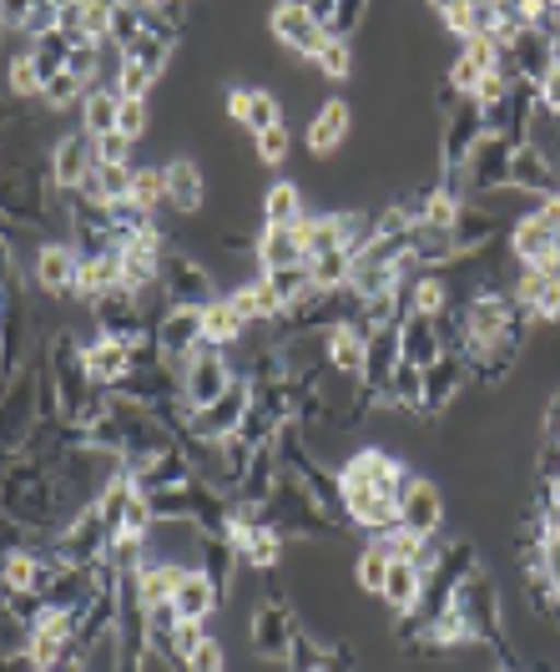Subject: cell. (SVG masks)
<instances>
[{"label":"cell","instance_id":"1","mask_svg":"<svg viewBox=\"0 0 560 672\" xmlns=\"http://www.w3.org/2000/svg\"><path fill=\"white\" fill-rule=\"evenodd\" d=\"M152 344L162 349V359H167L172 370L183 374V364L202 349V309L197 303H167L162 314L152 318Z\"/></svg>","mask_w":560,"mask_h":672},{"label":"cell","instance_id":"2","mask_svg":"<svg viewBox=\"0 0 560 672\" xmlns=\"http://www.w3.org/2000/svg\"><path fill=\"white\" fill-rule=\"evenodd\" d=\"M299 633H303L299 612H293L283 596H268V602H258V612H253V622H248L253 658L288 662V647H293V637H299Z\"/></svg>","mask_w":560,"mask_h":672},{"label":"cell","instance_id":"3","mask_svg":"<svg viewBox=\"0 0 560 672\" xmlns=\"http://www.w3.org/2000/svg\"><path fill=\"white\" fill-rule=\"evenodd\" d=\"M268 31H273L293 56H303V61H318L328 46V26L313 21L303 0H278L273 11H268Z\"/></svg>","mask_w":560,"mask_h":672},{"label":"cell","instance_id":"4","mask_svg":"<svg viewBox=\"0 0 560 672\" xmlns=\"http://www.w3.org/2000/svg\"><path fill=\"white\" fill-rule=\"evenodd\" d=\"M455 606H459V617L469 622V633H475V642H500V592H495V581L480 571H469L465 581L455 587Z\"/></svg>","mask_w":560,"mask_h":672},{"label":"cell","instance_id":"5","mask_svg":"<svg viewBox=\"0 0 560 672\" xmlns=\"http://www.w3.org/2000/svg\"><path fill=\"white\" fill-rule=\"evenodd\" d=\"M237 380V370L222 359V349H212V344H202L192 359L183 364V399L192 409L212 405L218 395H228V384Z\"/></svg>","mask_w":560,"mask_h":672},{"label":"cell","instance_id":"6","mask_svg":"<svg viewBox=\"0 0 560 672\" xmlns=\"http://www.w3.org/2000/svg\"><path fill=\"white\" fill-rule=\"evenodd\" d=\"M253 405V384L237 374L233 384H228V395H218L212 405L192 409V425H187V436L197 440H222V436H233L237 425H243V415H248Z\"/></svg>","mask_w":560,"mask_h":672},{"label":"cell","instance_id":"7","mask_svg":"<svg viewBox=\"0 0 560 672\" xmlns=\"http://www.w3.org/2000/svg\"><path fill=\"white\" fill-rule=\"evenodd\" d=\"M77 274H81V253L71 243H40L31 253V278L46 299H71L77 293Z\"/></svg>","mask_w":560,"mask_h":672},{"label":"cell","instance_id":"8","mask_svg":"<svg viewBox=\"0 0 560 672\" xmlns=\"http://www.w3.org/2000/svg\"><path fill=\"white\" fill-rule=\"evenodd\" d=\"M465 380H469V364H465V355H455V349H444L434 364H424V405H419V420L444 415V409L455 405Z\"/></svg>","mask_w":560,"mask_h":672},{"label":"cell","instance_id":"9","mask_svg":"<svg viewBox=\"0 0 560 672\" xmlns=\"http://www.w3.org/2000/svg\"><path fill=\"white\" fill-rule=\"evenodd\" d=\"M162 293H167L172 303H212L218 293H212V274L202 268V258H187V253H167L162 258Z\"/></svg>","mask_w":560,"mask_h":672},{"label":"cell","instance_id":"10","mask_svg":"<svg viewBox=\"0 0 560 672\" xmlns=\"http://www.w3.org/2000/svg\"><path fill=\"white\" fill-rule=\"evenodd\" d=\"M81 370H86V380H92L96 390H117L131 374V344L96 334V339L81 344Z\"/></svg>","mask_w":560,"mask_h":672},{"label":"cell","instance_id":"11","mask_svg":"<svg viewBox=\"0 0 560 672\" xmlns=\"http://www.w3.org/2000/svg\"><path fill=\"white\" fill-rule=\"evenodd\" d=\"M96 167V137H86L77 127V132H61L51 147V183L61 187V193H77L81 177Z\"/></svg>","mask_w":560,"mask_h":672},{"label":"cell","instance_id":"12","mask_svg":"<svg viewBox=\"0 0 560 672\" xmlns=\"http://www.w3.org/2000/svg\"><path fill=\"white\" fill-rule=\"evenodd\" d=\"M399 526L419 531V536H434L444 526V490L424 475H415L405 490V501H399Z\"/></svg>","mask_w":560,"mask_h":672},{"label":"cell","instance_id":"13","mask_svg":"<svg viewBox=\"0 0 560 672\" xmlns=\"http://www.w3.org/2000/svg\"><path fill=\"white\" fill-rule=\"evenodd\" d=\"M349 132H353V106L343 102V96H328L308 117V152L313 158H334Z\"/></svg>","mask_w":560,"mask_h":672},{"label":"cell","instance_id":"14","mask_svg":"<svg viewBox=\"0 0 560 672\" xmlns=\"http://www.w3.org/2000/svg\"><path fill=\"white\" fill-rule=\"evenodd\" d=\"M172 606H177V617L183 622H212V612L222 606V587L202 567H192V571H183V581H177Z\"/></svg>","mask_w":560,"mask_h":672},{"label":"cell","instance_id":"15","mask_svg":"<svg viewBox=\"0 0 560 672\" xmlns=\"http://www.w3.org/2000/svg\"><path fill=\"white\" fill-rule=\"evenodd\" d=\"M510 248H515L521 268H550V264H556V228H550L540 212H530V218H521V223H515Z\"/></svg>","mask_w":560,"mask_h":672},{"label":"cell","instance_id":"16","mask_svg":"<svg viewBox=\"0 0 560 672\" xmlns=\"http://www.w3.org/2000/svg\"><path fill=\"white\" fill-rule=\"evenodd\" d=\"M399 355L409 359V364H434V359L444 355V339H440V324H434L430 314H415L409 309L405 318H399Z\"/></svg>","mask_w":560,"mask_h":672},{"label":"cell","instance_id":"17","mask_svg":"<svg viewBox=\"0 0 560 672\" xmlns=\"http://www.w3.org/2000/svg\"><path fill=\"white\" fill-rule=\"evenodd\" d=\"M202 202H208V177H202V167H197L192 158L167 162V208L192 218V212H202Z\"/></svg>","mask_w":560,"mask_h":672},{"label":"cell","instance_id":"18","mask_svg":"<svg viewBox=\"0 0 560 672\" xmlns=\"http://www.w3.org/2000/svg\"><path fill=\"white\" fill-rule=\"evenodd\" d=\"M253 253H258L262 274H268V268L308 264V258H303V243H299V228H278V223H262V233L253 237Z\"/></svg>","mask_w":560,"mask_h":672},{"label":"cell","instance_id":"19","mask_svg":"<svg viewBox=\"0 0 560 672\" xmlns=\"http://www.w3.org/2000/svg\"><path fill=\"white\" fill-rule=\"evenodd\" d=\"M364 349H369V339L353 324H334L328 329V370L364 384Z\"/></svg>","mask_w":560,"mask_h":672},{"label":"cell","instance_id":"20","mask_svg":"<svg viewBox=\"0 0 560 672\" xmlns=\"http://www.w3.org/2000/svg\"><path fill=\"white\" fill-rule=\"evenodd\" d=\"M243 334H248V318L237 314L228 293L202 303V339H208L212 349H233V344H243Z\"/></svg>","mask_w":560,"mask_h":672},{"label":"cell","instance_id":"21","mask_svg":"<svg viewBox=\"0 0 560 672\" xmlns=\"http://www.w3.org/2000/svg\"><path fill=\"white\" fill-rule=\"evenodd\" d=\"M419 592H424V571L409 567V561H389V577H384L378 602L389 606L394 617H405V612H415L419 606Z\"/></svg>","mask_w":560,"mask_h":672},{"label":"cell","instance_id":"22","mask_svg":"<svg viewBox=\"0 0 560 672\" xmlns=\"http://www.w3.org/2000/svg\"><path fill=\"white\" fill-rule=\"evenodd\" d=\"M183 571H187V567H172V561H152V556H147L142 571L131 577V581H137V602H142V606H162V602H172V592H177Z\"/></svg>","mask_w":560,"mask_h":672},{"label":"cell","instance_id":"23","mask_svg":"<svg viewBox=\"0 0 560 672\" xmlns=\"http://www.w3.org/2000/svg\"><path fill=\"white\" fill-rule=\"evenodd\" d=\"M117 106H121L117 86H92V92H86V102L77 106V112H81V132H86V137L117 132Z\"/></svg>","mask_w":560,"mask_h":672},{"label":"cell","instance_id":"24","mask_svg":"<svg viewBox=\"0 0 560 672\" xmlns=\"http://www.w3.org/2000/svg\"><path fill=\"white\" fill-rule=\"evenodd\" d=\"M303 187L299 183H273L262 193V223H278V228H293L303 223Z\"/></svg>","mask_w":560,"mask_h":672},{"label":"cell","instance_id":"25","mask_svg":"<svg viewBox=\"0 0 560 672\" xmlns=\"http://www.w3.org/2000/svg\"><path fill=\"white\" fill-rule=\"evenodd\" d=\"M5 92H11L15 102H36L40 96V71H36V51H31V40L11 56V67H5Z\"/></svg>","mask_w":560,"mask_h":672},{"label":"cell","instance_id":"26","mask_svg":"<svg viewBox=\"0 0 560 672\" xmlns=\"http://www.w3.org/2000/svg\"><path fill=\"white\" fill-rule=\"evenodd\" d=\"M131 202L142 212H156L162 202H167V162H147V167H137V177H131Z\"/></svg>","mask_w":560,"mask_h":672},{"label":"cell","instance_id":"27","mask_svg":"<svg viewBox=\"0 0 560 672\" xmlns=\"http://www.w3.org/2000/svg\"><path fill=\"white\" fill-rule=\"evenodd\" d=\"M384 577H389V552L374 541V546H364V552L353 556V587L369 592V596H378L384 592Z\"/></svg>","mask_w":560,"mask_h":672},{"label":"cell","instance_id":"28","mask_svg":"<svg viewBox=\"0 0 560 672\" xmlns=\"http://www.w3.org/2000/svg\"><path fill=\"white\" fill-rule=\"evenodd\" d=\"M86 92H92V86H86L81 77H71V71H56V77L40 86V106H46V112H71V106L86 102Z\"/></svg>","mask_w":560,"mask_h":672},{"label":"cell","instance_id":"29","mask_svg":"<svg viewBox=\"0 0 560 672\" xmlns=\"http://www.w3.org/2000/svg\"><path fill=\"white\" fill-rule=\"evenodd\" d=\"M308 274H313V289H349V278H353V253H349V248L324 253V258H313V264H308Z\"/></svg>","mask_w":560,"mask_h":672},{"label":"cell","instance_id":"30","mask_svg":"<svg viewBox=\"0 0 560 672\" xmlns=\"http://www.w3.org/2000/svg\"><path fill=\"white\" fill-rule=\"evenodd\" d=\"M278 121H283V102H278L273 92L253 86V92H248V117H243V132H248V137H262L268 127H278Z\"/></svg>","mask_w":560,"mask_h":672},{"label":"cell","instance_id":"31","mask_svg":"<svg viewBox=\"0 0 560 672\" xmlns=\"http://www.w3.org/2000/svg\"><path fill=\"white\" fill-rule=\"evenodd\" d=\"M147 127H152V106H147V96H121L117 106V132L127 137L131 147L147 137Z\"/></svg>","mask_w":560,"mask_h":672},{"label":"cell","instance_id":"32","mask_svg":"<svg viewBox=\"0 0 560 672\" xmlns=\"http://www.w3.org/2000/svg\"><path fill=\"white\" fill-rule=\"evenodd\" d=\"M162 77H152V71L142 67V61H131V56H121L117 61V77H112V86H117V96H147Z\"/></svg>","mask_w":560,"mask_h":672},{"label":"cell","instance_id":"33","mask_svg":"<svg viewBox=\"0 0 560 672\" xmlns=\"http://www.w3.org/2000/svg\"><path fill=\"white\" fill-rule=\"evenodd\" d=\"M313 67L324 71L328 81H349V77H353V46H349V40H339V36H328L324 56H318Z\"/></svg>","mask_w":560,"mask_h":672},{"label":"cell","instance_id":"34","mask_svg":"<svg viewBox=\"0 0 560 672\" xmlns=\"http://www.w3.org/2000/svg\"><path fill=\"white\" fill-rule=\"evenodd\" d=\"M253 147H258V162H268V167H283L288 152H293V137H288V121H278V127H268L262 137H253Z\"/></svg>","mask_w":560,"mask_h":672},{"label":"cell","instance_id":"35","mask_svg":"<svg viewBox=\"0 0 560 672\" xmlns=\"http://www.w3.org/2000/svg\"><path fill=\"white\" fill-rule=\"evenodd\" d=\"M202 637H208V622H177V633L167 642V662H187L202 647Z\"/></svg>","mask_w":560,"mask_h":672},{"label":"cell","instance_id":"36","mask_svg":"<svg viewBox=\"0 0 560 672\" xmlns=\"http://www.w3.org/2000/svg\"><path fill=\"white\" fill-rule=\"evenodd\" d=\"M96 162H131V142L121 132L96 137Z\"/></svg>","mask_w":560,"mask_h":672},{"label":"cell","instance_id":"37","mask_svg":"<svg viewBox=\"0 0 560 672\" xmlns=\"http://www.w3.org/2000/svg\"><path fill=\"white\" fill-rule=\"evenodd\" d=\"M535 96H540V102H546L550 112H560V61H556V67H550L540 81H535Z\"/></svg>","mask_w":560,"mask_h":672},{"label":"cell","instance_id":"38","mask_svg":"<svg viewBox=\"0 0 560 672\" xmlns=\"http://www.w3.org/2000/svg\"><path fill=\"white\" fill-rule=\"evenodd\" d=\"M248 92L253 86H228V117L243 127V117H248Z\"/></svg>","mask_w":560,"mask_h":672},{"label":"cell","instance_id":"39","mask_svg":"<svg viewBox=\"0 0 560 672\" xmlns=\"http://www.w3.org/2000/svg\"><path fill=\"white\" fill-rule=\"evenodd\" d=\"M303 5H308V15L318 26H334V15H339V0H303Z\"/></svg>","mask_w":560,"mask_h":672},{"label":"cell","instance_id":"40","mask_svg":"<svg viewBox=\"0 0 560 672\" xmlns=\"http://www.w3.org/2000/svg\"><path fill=\"white\" fill-rule=\"evenodd\" d=\"M546 577H550V587H560V531L546 536Z\"/></svg>","mask_w":560,"mask_h":672},{"label":"cell","instance_id":"41","mask_svg":"<svg viewBox=\"0 0 560 672\" xmlns=\"http://www.w3.org/2000/svg\"><path fill=\"white\" fill-rule=\"evenodd\" d=\"M455 5H459V0H430V11H434V15H444V11H455Z\"/></svg>","mask_w":560,"mask_h":672},{"label":"cell","instance_id":"42","mask_svg":"<svg viewBox=\"0 0 560 672\" xmlns=\"http://www.w3.org/2000/svg\"><path fill=\"white\" fill-rule=\"evenodd\" d=\"M550 274H556V283H560V258H556V264H550Z\"/></svg>","mask_w":560,"mask_h":672},{"label":"cell","instance_id":"43","mask_svg":"<svg viewBox=\"0 0 560 672\" xmlns=\"http://www.w3.org/2000/svg\"><path fill=\"white\" fill-rule=\"evenodd\" d=\"M5 36H11V26H5V21H0V40H5Z\"/></svg>","mask_w":560,"mask_h":672},{"label":"cell","instance_id":"44","mask_svg":"<svg viewBox=\"0 0 560 672\" xmlns=\"http://www.w3.org/2000/svg\"><path fill=\"white\" fill-rule=\"evenodd\" d=\"M500 672H510V668H500Z\"/></svg>","mask_w":560,"mask_h":672}]
</instances>
